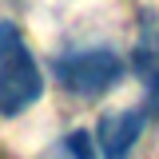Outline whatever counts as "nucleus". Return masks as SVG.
Returning <instances> with one entry per match:
<instances>
[{"label": "nucleus", "instance_id": "nucleus-1", "mask_svg": "<svg viewBox=\"0 0 159 159\" xmlns=\"http://www.w3.org/2000/svg\"><path fill=\"white\" fill-rule=\"evenodd\" d=\"M44 92L36 56L20 36L12 20H0V116H20L28 111Z\"/></svg>", "mask_w": 159, "mask_h": 159}, {"label": "nucleus", "instance_id": "nucleus-2", "mask_svg": "<svg viewBox=\"0 0 159 159\" xmlns=\"http://www.w3.org/2000/svg\"><path fill=\"white\" fill-rule=\"evenodd\" d=\"M123 60L111 48H76L56 60V80L80 99H96L123 80Z\"/></svg>", "mask_w": 159, "mask_h": 159}, {"label": "nucleus", "instance_id": "nucleus-3", "mask_svg": "<svg viewBox=\"0 0 159 159\" xmlns=\"http://www.w3.org/2000/svg\"><path fill=\"white\" fill-rule=\"evenodd\" d=\"M143 123H147V111L143 107H127V111H107L96 127V143L103 159H127L131 147L143 135Z\"/></svg>", "mask_w": 159, "mask_h": 159}, {"label": "nucleus", "instance_id": "nucleus-4", "mask_svg": "<svg viewBox=\"0 0 159 159\" xmlns=\"http://www.w3.org/2000/svg\"><path fill=\"white\" fill-rule=\"evenodd\" d=\"M68 155L72 159H103V155H96V135L92 131H84V127H76L72 135H68Z\"/></svg>", "mask_w": 159, "mask_h": 159}]
</instances>
